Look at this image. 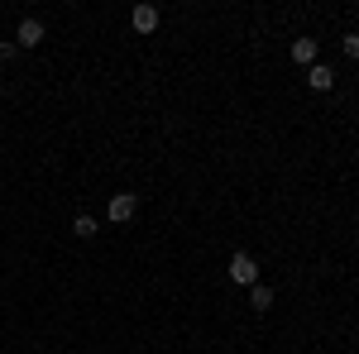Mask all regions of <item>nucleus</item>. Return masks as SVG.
<instances>
[{
  "instance_id": "1",
  "label": "nucleus",
  "mask_w": 359,
  "mask_h": 354,
  "mask_svg": "<svg viewBox=\"0 0 359 354\" xmlns=\"http://www.w3.org/2000/svg\"><path fill=\"white\" fill-rule=\"evenodd\" d=\"M135 211H139V196H135V191H115L111 206H106V216H111L115 225H130V220H135Z\"/></svg>"
},
{
  "instance_id": "2",
  "label": "nucleus",
  "mask_w": 359,
  "mask_h": 354,
  "mask_svg": "<svg viewBox=\"0 0 359 354\" xmlns=\"http://www.w3.org/2000/svg\"><path fill=\"white\" fill-rule=\"evenodd\" d=\"M230 282H245V287L259 282V264H254V254H230Z\"/></svg>"
},
{
  "instance_id": "3",
  "label": "nucleus",
  "mask_w": 359,
  "mask_h": 354,
  "mask_svg": "<svg viewBox=\"0 0 359 354\" xmlns=\"http://www.w3.org/2000/svg\"><path fill=\"white\" fill-rule=\"evenodd\" d=\"M15 43H20V48H39V43H43V20H20Z\"/></svg>"
},
{
  "instance_id": "4",
  "label": "nucleus",
  "mask_w": 359,
  "mask_h": 354,
  "mask_svg": "<svg viewBox=\"0 0 359 354\" xmlns=\"http://www.w3.org/2000/svg\"><path fill=\"white\" fill-rule=\"evenodd\" d=\"M158 20H163V15H158V5H135V15H130V25H135L139 34H154Z\"/></svg>"
},
{
  "instance_id": "5",
  "label": "nucleus",
  "mask_w": 359,
  "mask_h": 354,
  "mask_svg": "<svg viewBox=\"0 0 359 354\" xmlns=\"http://www.w3.org/2000/svg\"><path fill=\"white\" fill-rule=\"evenodd\" d=\"M306 86H311V91H331L335 86V67H326V62L306 67Z\"/></svg>"
},
{
  "instance_id": "6",
  "label": "nucleus",
  "mask_w": 359,
  "mask_h": 354,
  "mask_svg": "<svg viewBox=\"0 0 359 354\" xmlns=\"http://www.w3.org/2000/svg\"><path fill=\"white\" fill-rule=\"evenodd\" d=\"M292 62L316 67V39H292Z\"/></svg>"
},
{
  "instance_id": "7",
  "label": "nucleus",
  "mask_w": 359,
  "mask_h": 354,
  "mask_svg": "<svg viewBox=\"0 0 359 354\" xmlns=\"http://www.w3.org/2000/svg\"><path fill=\"white\" fill-rule=\"evenodd\" d=\"M249 306H254V311H269V306H273V292H269L264 282H254V287H249Z\"/></svg>"
},
{
  "instance_id": "8",
  "label": "nucleus",
  "mask_w": 359,
  "mask_h": 354,
  "mask_svg": "<svg viewBox=\"0 0 359 354\" xmlns=\"http://www.w3.org/2000/svg\"><path fill=\"white\" fill-rule=\"evenodd\" d=\"M72 230H77V240H91V235H96L101 225H96L91 216H77V220H72Z\"/></svg>"
},
{
  "instance_id": "9",
  "label": "nucleus",
  "mask_w": 359,
  "mask_h": 354,
  "mask_svg": "<svg viewBox=\"0 0 359 354\" xmlns=\"http://www.w3.org/2000/svg\"><path fill=\"white\" fill-rule=\"evenodd\" d=\"M340 48H345L350 57H359V34H345V39H340Z\"/></svg>"
},
{
  "instance_id": "10",
  "label": "nucleus",
  "mask_w": 359,
  "mask_h": 354,
  "mask_svg": "<svg viewBox=\"0 0 359 354\" xmlns=\"http://www.w3.org/2000/svg\"><path fill=\"white\" fill-rule=\"evenodd\" d=\"M15 53H20V43H0V62H15Z\"/></svg>"
}]
</instances>
